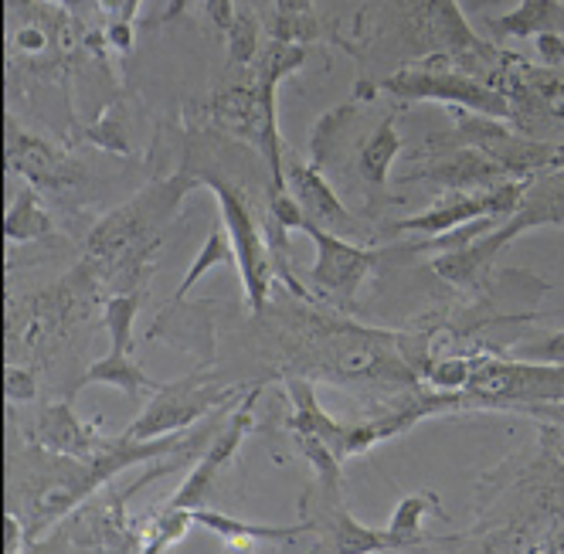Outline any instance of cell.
<instances>
[{"instance_id": "cell-1", "label": "cell", "mask_w": 564, "mask_h": 554, "mask_svg": "<svg viewBox=\"0 0 564 554\" xmlns=\"http://www.w3.org/2000/svg\"><path fill=\"white\" fill-rule=\"evenodd\" d=\"M191 443V435H167V439H150V443H133L119 435L116 443H106L96 456L89 459H72V456H55V466L45 469L28 487V534H42L48 531L58 518L83 503L96 487H102L106 480H112L119 469L167 456L181 446Z\"/></svg>"}, {"instance_id": "cell-2", "label": "cell", "mask_w": 564, "mask_h": 554, "mask_svg": "<svg viewBox=\"0 0 564 554\" xmlns=\"http://www.w3.org/2000/svg\"><path fill=\"white\" fill-rule=\"evenodd\" d=\"M191 187V181L177 177L171 184H160L133 197L130 205L109 211L89 235L86 242V262L99 275H119V272H147L150 256L156 252V225L167 221L181 202V194Z\"/></svg>"}, {"instance_id": "cell-3", "label": "cell", "mask_w": 564, "mask_h": 554, "mask_svg": "<svg viewBox=\"0 0 564 554\" xmlns=\"http://www.w3.org/2000/svg\"><path fill=\"white\" fill-rule=\"evenodd\" d=\"M231 394H235L231 388H221V381L212 378V368H197L194 374L181 381L160 384L153 391L150 405L143 409V415L123 432V439L150 443V439H160V435L184 432L200 415H208L212 409L231 402Z\"/></svg>"}, {"instance_id": "cell-4", "label": "cell", "mask_w": 564, "mask_h": 554, "mask_svg": "<svg viewBox=\"0 0 564 554\" xmlns=\"http://www.w3.org/2000/svg\"><path fill=\"white\" fill-rule=\"evenodd\" d=\"M324 371L334 381H391V384H415V371L394 354L391 337L365 330V327H340L330 330L327 340L316 347Z\"/></svg>"}, {"instance_id": "cell-5", "label": "cell", "mask_w": 564, "mask_h": 554, "mask_svg": "<svg viewBox=\"0 0 564 554\" xmlns=\"http://www.w3.org/2000/svg\"><path fill=\"white\" fill-rule=\"evenodd\" d=\"M215 194H218V205H221V221H225V231L231 239V249H235V265L241 272V286H246V300L249 306L259 313L265 303H269V290H272V280H275V265H272V252L262 239V231L249 211V205L241 202L238 191L208 177L205 181Z\"/></svg>"}, {"instance_id": "cell-6", "label": "cell", "mask_w": 564, "mask_h": 554, "mask_svg": "<svg viewBox=\"0 0 564 554\" xmlns=\"http://www.w3.org/2000/svg\"><path fill=\"white\" fill-rule=\"evenodd\" d=\"M381 89L401 99H438V102L466 106L473 112L494 116V120H507L510 116V99L500 89L482 86L479 78H469L449 68L446 72H398L388 83H381Z\"/></svg>"}, {"instance_id": "cell-7", "label": "cell", "mask_w": 564, "mask_h": 554, "mask_svg": "<svg viewBox=\"0 0 564 554\" xmlns=\"http://www.w3.org/2000/svg\"><path fill=\"white\" fill-rule=\"evenodd\" d=\"M300 231H306L313 246H316V262L310 269V280L316 290H324L327 296H340V300H350L357 293V286L365 283V275L371 272L375 265V252L357 246L350 239H344V235H334L327 228L313 225L306 215L300 218L296 225Z\"/></svg>"}, {"instance_id": "cell-8", "label": "cell", "mask_w": 564, "mask_h": 554, "mask_svg": "<svg viewBox=\"0 0 564 554\" xmlns=\"http://www.w3.org/2000/svg\"><path fill=\"white\" fill-rule=\"evenodd\" d=\"M520 194H523V184L507 181V184L490 187V191L459 194L446 205H435V208H429V211H422V215H415L409 221H398L394 228L398 231H422V235H446V231H456V228L482 221V218L510 215L520 205Z\"/></svg>"}, {"instance_id": "cell-9", "label": "cell", "mask_w": 564, "mask_h": 554, "mask_svg": "<svg viewBox=\"0 0 564 554\" xmlns=\"http://www.w3.org/2000/svg\"><path fill=\"white\" fill-rule=\"evenodd\" d=\"M398 8L419 31L425 48L446 52L456 58L490 55V48L479 42V34L466 24L456 0H398Z\"/></svg>"}, {"instance_id": "cell-10", "label": "cell", "mask_w": 564, "mask_h": 554, "mask_svg": "<svg viewBox=\"0 0 564 554\" xmlns=\"http://www.w3.org/2000/svg\"><path fill=\"white\" fill-rule=\"evenodd\" d=\"M4 156H8V171L21 174L31 187H45V191H65L75 184V167L65 156L42 137H34L21 130V123L8 112L4 116Z\"/></svg>"}, {"instance_id": "cell-11", "label": "cell", "mask_w": 564, "mask_h": 554, "mask_svg": "<svg viewBox=\"0 0 564 554\" xmlns=\"http://www.w3.org/2000/svg\"><path fill=\"white\" fill-rule=\"evenodd\" d=\"M252 402H256V394H252L249 402H241V405H238V412L231 415L228 428L212 443V449H208L205 456H200V463L194 466V472L184 480V487L177 490V497H174L167 507L194 510V507H200V503H205V500L212 497L218 472L231 463V456L238 453L241 439H246V432L252 428Z\"/></svg>"}, {"instance_id": "cell-12", "label": "cell", "mask_w": 564, "mask_h": 554, "mask_svg": "<svg viewBox=\"0 0 564 554\" xmlns=\"http://www.w3.org/2000/svg\"><path fill=\"white\" fill-rule=\"evenodd\" d=\"M469 388L490 402L503 399H557L564 394V374L528 368V365H479L469 378Z\"/></svg>"}, {"instance_id": "cell-13", "label": "cell", "mask_w": 564, "mask_h": 554, "mask_svg": "<svg viewBox=\"0 0 564 554\" xmlns=\"http://www.w3.org/2000/svg\"><path fill=\"white\" fill-rule=\"evenodd\" d=\"M286 191L300 202L303 215L327 228L334 235H344V239H354V235L360 231L357 218L340 205L337 191L324 181V174H319L316 167H306V164H290L286 167Z\"/></svg>"}, {"instance_id": "cell-14", "label": "cell", "mask_w": 564, "mask_h": 554, "mask_svg": "<svg viewBox=\"0 0 564 554\" xmlns=\"http://www.w3.org/2000/svg\"><path fill=\"white\" fill-rule=\"evenodd\" d=\"M412 177H425V181H435L446 191H490V187H500L507 184L513 174L497 164L490 153H482L479 146H463V150H453V153H442L438 161H432L429 167L415 171Z\"/></svg>"}, {"instance_id": "cell-15", "label": "cell", "mask_w": 564, "mask_h": 554, "mask_svg": "<svg viewBox=\"0 0 564 554\" xmlns=\"http://www.w3.org/2000/svg\"><path fill=\"white\" fill-rule=\"evenodd\" d=\"M34 443L52 456H72V459H89L96 456L106 443L96 435L93 425H86L72 412L68 402L48 405L34 422Z\"/></svg>"}, {"instance_id": "cell-16", "label": "cell", "mask_w": 564, "mask_h": 554, "mask_svg": "<svg viewBox=\"0 0 564 554\" xmlns=\"http://www.w3.org/2000/svg\"><path fill=\"white\" fill-rule=\"evenodd\" d=\"M194 524L208 528L215 534H221L228 541L231 551H252L259 541H290L303 531H310V524H296V528H265V524H249V521H235V518H225V513H215V510H205V507H194L191 510Z\"/></svg>"}, {"instance_id": "cell-17", "label": "cell", "mask_w": 564, "mask_h": 554, "mask_svg": "<svg viewBox=\"0 0 564 554\" xmlns=\"http://www.w3.org/2000/svg\"><path fill=\"white\" fill-rule=\"evenodd\" d=\"M52 215L45 211V205H42V197H37V187H24L14 202H11V208H8V215H4V239L11 242V246H18V242H37V239H45V235H52Z\"/></svg>"}, {"instance_id": "cell-18", "label": "cell", "mask_w": 564, "mask_h": 554, "mask_svg": "<svg viewBox=\"0 0 564 554\" xmlns=\"http://www.w3.org/2000/svg\"><path fill=\"white\" fill-rule=\"evenodd\" d=\"M401 153V137L394 130V120H384L365 143H360L357 150V174L365 184L371 187H381L391 174V164H394V156Z\"/></svg>"}, {"instance_id": "cell-19", "label": "cell", "mask_w": 564, "mask_h": 554, "mask_svg": "<svg viewBox=\"0 0 564 554\" xmlns=\"http://www.w3.org/2000/svg\"><path fill=\"white\" fill-rule=\"evenodd\" d=\"M83 384H109V388H119L123 394H133V399L140 391H156L160 388V381L147 378L140 371V365H133L130 354H112V350L86 371Z\"/></svg>"}, {"instance_id": "cell-20", "label": "cell", "mask_w": 564, "mask_h": 554, "mask_svg": "<svg viewBox=\"0 0 564 554\" xmlns=\"http://www.w3.org/2000/svg\"><path fill=\"white\" fill-rule=\"evenodd\" d=\"M500 31L507 34H534V31H557L564 28V14H561V4H554V0H523V4L500 18L497 21Z\"/></svg>"}, {"instance_id": "cell-21", "label": "cell", "mask_w": 564, "mask_h": 554, "mask_svg": "<svg viewBox=\"0 0 564 554\" xmlns=\"http://www.w3.org/2000/svg\"><path fill=\"white\" fill-rule=\"evenodd\" d=\"M316 34L313 0H275V42L300 45Z\"/></svg>"}, {"instance_id": "cell-22", "label": "cell", "mask_w": 564, "mask_h": 554, "mask_svg": "<svg viewBox=\"0 0 564 554\" xmlns=\"http://www.w3.org/2000/svg\"><path fill=\"white\" fill-rule=\"evenodd\" d=\"M140 313V293H119L106 303V327L112 337V354H133V324Z\"/></svg>"}, {"instance_id": "cell-23", "label": "cell", "mask_w": 564, "mask_h": 554, "mask_svg": "<svg viewBox=\"0 0 564 554\" xmlns=\"http://www.w3.org/2000/svg\"><path fill=\"white\" fill-rule=\"evenodd\" d=\"M432 510H438V503H435L425 490L401 500L398 510H394V518H391V528L384 531L388 541H391V547H405V544H412V537L419 534V528H422V521H425V513H432Z\"/></svg>"}, {"instance_id": "cell-24", "label": "cell", "mask_w": 564, "mask_h": 554, "mask_svg": "<svg viewBox=\"0 0 564 554\" xmlns=\"http://www.w3.org/2000/svg\"><path fill=\"white\" fill-rule=\"evenodd\" d=\"M221 262H235V249H231V239H221V231H212V239L205 242V249H200V259L187 269L184 283L177 286V296L174 300H184L187 290L205 275L212 265H221Z\"/></svg>"}, {"instance_id": "cell-25", "label": "cell", "mask_w": 564, "mask_h": 554, "mask_svg": "<svg viewBox=\"0 0 564 554\" xmlns=\"http://www.w3.org/2000/svg\"><path fill=\"white\" fill-rule=\"evenodd\" d=\"M225 34H228L231 62H238V65L256 62V55H259V28H256V21L249 14H235L231 28Z\"/></svg>"}, {"instance_id": "cell-26", "label": "cell", "mask_w": 564, "mask_h": 554, "mask_svg": "<svg viewBox=\"0 0 564 554\" xmlns=\"http://www.w3.org/2000/svg\"><path fill=\"white\" fill-rule=\"evenodd\" d=\"M34 374L28 368H18V361H8L4 368V399L8 402H31L34 399Z\"/></svg>"}, {"instance_id": "cell-27", "label": "cell", "mask_w": 564, "mask_h": 554, "mask_svg": "<svg viewBox=\"0 0 564 554\" xmlns=\"http://www.w3.org/2000/svg\"><path fill=\"white\" fill-rule=\"evenodd\" d=\"M517 358H528L534 365H564V330L554 334L551 340H541V344L517 350Z\"/></svg>"}, {"instance_id": "cell-28", "label": "cell", "mask_w": 564, "mask_h": 554, "mask_svg": "<svg viewBox=\"0 0 564 554\" xmlns=\"http://www.w3.org/2000/svg\"><path fill=\"white\" fill-rule=\"evenodd\" d=\"M538 48H541V55H544V58H551V62H561V65H564V37H561V34H554V31L541 34V37H538Z\"/></svg>"}, {"instance_id": "cell-29", "label": "cell", "mask_w": 564, "mask_h": 554, "mask_svg": "<svg viewBox=\"0 0 564 554\" xmlns=\"http://www.w3.org/2000/svg\"><path fill=\"white\" fill-rule=\"evenodd\" d=\"M208 14L221 31H228L231 21H235V4H231V0H208Z\"/></svg>"}, {"instance_id": "cell-30", "label": "cell", "mask_w": 564, "mask_h": 554, "mask_svg": "<svg viewBox=\"0 0 564 554\" xmlns=\"http://www.w3.org/2000/svg\"><path fill=\"white\" fill-rule=\"evenodd\" d=\"M14 551H21V521L14 513H8L4 518V554H14Z\"/></svg>"}, {"instance_id": "cell-31", "label": "cell", "mask_w": 564, "mask_h": 554, "mask_svg": "<svg viewBox=\"0 0 564 554\" xmlns=\"http://www.w3.org/2000/svg\"><path fill=\"white\" fill-rule=\"evenodd\" d=\"M112 42L127 48V45H130V28H127V24H116V28H112Z\"/></svg>"}]
</instances>
